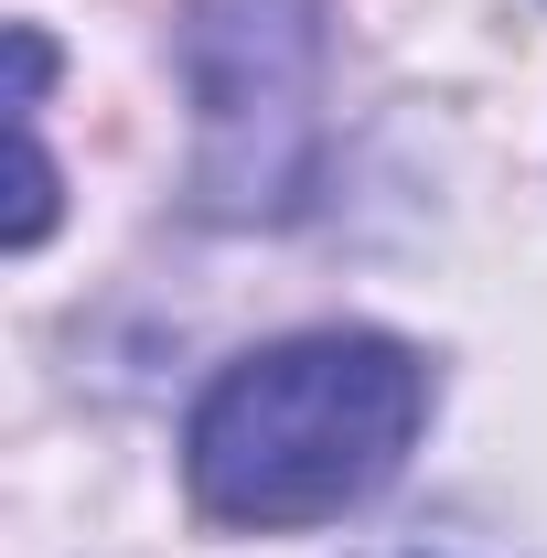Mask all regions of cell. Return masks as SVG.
<instances>
[{
    "label": "cell",
    "instance_id": "obj_2",
    "mask_svg": "<svg viewBox=\"0 0 547 558\" xmlns=\"http://www.w3.org/2000/svg\"><path fill=\"white\" fill-rule=\"evenodd\" d=\"M172 65L194 97L183 205L205 226H301L323 205V65L333 0H183Z\"/></svg>",
    "mask_w": 547,
    "mask_h": 558
},
{
    "label": "cell",
    "instance_id": "obj_4",
    "mask_svg": "<svg viewBox=\"0 0 547 558\" xmlns=\"http://www.w3.org/2000/svg\"><path fill=\"white\" fill-rule=\"evenodd\" d=\"M354 558H494V548H462V537H387V548H354Z\"/></svg>",
    "mask_w": 547,
    "mask_h": 558
},
{
    "label": "cell",
    "instance_id": "obj_1",
    "mask_svg": "<svg viewBox=\"0 0 547 558\" xmlns=\"http://www.w3.org/2000/svg\"><path fill=\"white\" fill-rule=\"evenodd\" d=\"M429 398L440 376L398 333H365V323L279 333L205 376L183 418V494L205 526H236V537L333 526L409 473Z\"/></svg>",
    "mask_w": 547,
    "mask_h": 558
},
{
    "label": "cell",
    "instance_id": "obj_3",
    "mask_svg": "<svg viewBox=\"0 0 547 558\" xmlns=\"http://www.w3.org/2000/svg\"><path fill=\"white\" fill-rule=\"evenodd\" d=\"M44 226H54V161H44V140L22 119V205H11V247H44Z\"/></svg>",
    "mask_w": 547,
    "mask_h": 558
}]
</instances>
